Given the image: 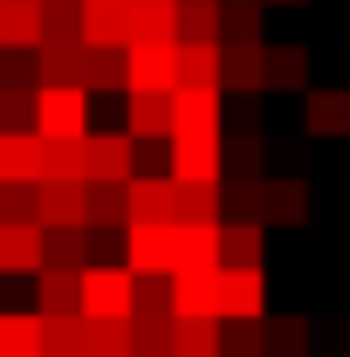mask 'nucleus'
<instances>
[{
	"instance_id": "nucleus-1",
	"label": "nucleus",
	"mask_w": 350,
	"mask_h": 357,
	"mask_svg": "<svg viewBox=\"0 0 350 357\" xmlns=\"http://www.w3.org/2000/svg\"><path fill=\"white\" fill-rule=\"evenodd\" d=\"M83 316H137V268H110V261H89L83 268Z\"/></svg>"
},
{
	"instance_id": "nucleus-2",
	"label": "nucleus",
	"mask_w": 350,
	"mask_h": 357,
	"mask_svg": "<svg viewBox=\"0 0 350 357\" xmlns=\"http://www.w3.org/2000/svg\"><path fill=\"white\" fill-rule=\"evenodd\" d=\"M35 131L42 137H89V89L83 83H42L35 89Z\"/></svg>"
},
{
	"instance_id": "nucleus-3",
	"label": "nucleus",
	"mask_w": 350,
	"mask_h": 357,
	"mask_svg": "<svg viewBox=\"0 0 350 357\" xmlns=\"http://www.w3.org/2000/svg\"><path fill=\"white\" fill-rule=\"evenodd\" d=\"M124 261L137 275H172L178 268V220H131L124 227Z\"/></svg>"
},
{
	"instance_id": "nucleus-4",
	"label": "nucleus",
	"mask_w": 350,
	"mask_h": 357,
	"mask_svg": "<svg viewBox=\"0 0 350 357\" xmlns=\"http://www.w3.org/2000/svg\"><path fill=\"white\" fill-rule=\"evenodd\" d=\"M172 103H178L172 137H220V131H227V89L178 83V89H172Z\"/></svg>"
},
{
	"instance_id": "nucleus-5",
	"label": "nucleus",
	"mask_w": 350,
	"mask_h": 357,
	"mask_svg": "<svg viewBox=\"0 0 350 357\" xmlns=\"http://www.w3.org/2000/svg\"><path fill=\"white\" fill-rule=\"evenodd\" d=\"M35 220L42 227H89V185L83 178H35Z\"/></svg>"
},
{
	"instance_id": "nucleus-6",
	"label": "nucleus",
	"mask_w": 350,
	"mask_h": 357,
	"mask_svg": "<svg viewBox=\"0 0 350 357\" xmlns=\"http://www.w3.org/2000/svg\"><path fill=\"white\" fill-rule=\"evenodd\" d=\"M83 172L89 178H137V137L131 131H89L83 137Z\"/></svg>"
},
{
	"instance_id": "nucleus-7",
	"label": "nucleus",
	"mask_w": 350,
	"mask_h": 357,
	"mask_svg": "<svg viewBox=\"0 0 350 357\" xmlns=\"http://www.w3.org/2000/svg\"><path fill=\"white\" fill-rule=\"evenodd\" d=\"M178 103L172 89H124V131L131 137H172Z\"/></svg>"
},
{
	"instance_id": "nucleus-8",
	"label": "nucleus",
	"mask_w": 350,
	"mask_h": 357,
	"mask_svg": "<svg viewBox=\"0 0 350 357\" xmlns=\"http://www.w3.org/2000/svg\"><path fill=\"white\" fill-rule=\"evenodd\" d=\"M220 316H268V268H220Z\"/></svg>"
},
{
	"instance_id": "nucleus-9",
	"label": "nucleus",
	"mask_w": 350,
	"mask_h": 357,
	"mask_svg": "<svg viewBox=\"0 0 350 357\" xmlns=\"http://www.w3.org/2000/svg\"><path fill=\"white\" fill-rule=\"evenodd\" d=\"M131 89H178V42H131Z\"/></svg>"
},
{
	"instance_id": "nucleus-10",
	"label": "nucleus",
	"mask_w": 350,
	"mask_h": 357,
	"mask_svg": "<svg viewBox=\"0 0 350 357\" xmlns=\"http://www.w3.org/2000/svg\"><path fill=\"white\" fill-rule=\"evenodd\" d=\"M172 310L178 316H220V268H172Z\"/></svg>"
},
{
	"instance_id": "nucleus-11",
	"label": "nucleus",
	"mask_w": 350,
	"mask_h": 357,
	"mask_svg": "<svg viewBox=\"0 0 350 357\" xmlns=\"http://www.w3.org/2000/svg\"><path fill=\"white\" fill-rule=\"evenodd\" d=\"M303 131L309 137H350V83L344 89H303Z\"/></svg>"
},
{
	"instance_id": "nucleus-12",
	"label": "nucleus",
	"mask_w": 350,
	"mask_h": 357,
	"mask_svg": "<svg viewBox=\"0 0 350 357\" xmlns=\"http://www.w3.org/2000/svg\"><path fill=\"white\" fill-rule=\"evenodd\" d=\"M83 42L89 48H131V0H83Z\"/></svg>"
},
{
	"instance_id": "nucleus-13",
	"label": "nucleus",
	"mask_w": 350,
	"mask_h": 357,
	"mask_svg": "<svg viewBox=\"0 0 350 357\" xmlns=\"http://www.w3.org/2000/svg\"><path fill=\"white\" fill-rule=\"evenodd\" d=\"M172 344H178V310L172 303H151V310L131 316V351L137 357H172Z\"/></svg>"
},
{
	"instance_id": "nucleus-14",
	"label": "nucleus",
	"mask_w": 350,
	"mask_h": 357,
	"mask_svg": "<svg viewBox=\"0 0 350 357\" xmlns=\"http://www.w3.org/2000/svg\"><path fill=\"white\" fill-rule=\"evenodd\" d=\"M42 268V220H0V275Z\"/></svg>"
},
{
	"instance_id": "nucleus-15",
	"label": "nucleus",
	"mask_w": 350,
	"mask_h": 357,
	"mask_svg": "<svg viewBox=\"0 0 350 357\" xmlns=\"http://www.w3.org/2000/svg\"><path fill=\"white\" fill-rule=\"evenodd\" d=\"M131 220H178V178L172 172H137L131 178Z\"/></svg>"
},
{
	"instance_id": "nucleus-16",
	"label": "nucleus",
	"mask_w": 350,
	"mask_h": 357,
	"mask_svg": "<svg viewBox=\"0 0 350 357\" xmlns=\"http://www.w3.org/2000/svg\"><path fill=\"white\" fill-rule=\"evenodd\" d=\"M234 96H261L268 89V42H227V76Z\"/></svg>"
},
{
	"instance_id": "nucleus-17",
	"label": "nucleus",
	"mask_w": 350,
	"mask_h": 357,
	"mask_svg": "<svg viewBox=\"0 0 350 357\" xmlns=\"http://www.w3.org/2000/svg\"><path fill=\"white\" fill-rule=\"evenodd\" d=\"M261 220L268 227H303L309 220V185L303 178H261Z\"/></svg>"
},
{
	"instance_id": "nucleus-18",
	"label": "nucleus",
	"mask_w": 350,
	"mask_h": 357,
	"mask_svg": "<svg viewBox=\"0 0 350 357\" xmlns=\"http://www.w3.org/2000/svg\"><path fill=\"white\" fill-rule=\"evenodd\" d=\"M89 185V234L131 227V178H83Z\"/></svg>"
},
{
	"instance_id": "nucleus-19",
	"label": "nucleus",
	"mask_w": 350,
	"mask_h": 357,
	"mask_svg": "<svg viewBox=\"0 0 350 357\" xmlns=\"http://www.w3.org/2000/svg\"><path fill=\"white\" fill-rule=\"evenodd\" d=\"M227 42H178V83H199V89H227Z\"/></svg>"
},
{
	"instance_id": "nucleus-20",
	"label": "nucleus",
	"mask_w": 350,
	"mask_h": 357,
	"mask_svg": "<svg viewBox=\"0 0 350 357\" xmlns=\"http://www.w3.org/2000/svg\"><path fill=\"white\" fill-rule=\"evenodd\" d=\"M35 310H83V268H35Z\"/></svg>"
},
{
	"instance_id": "nucleus-21",
	"label": "nucleus",
	"mask_w": 350,
	"mask_h": 357,
	"mask_svg": "<svg viewBox=\"0 0 350 357\" xmlns=\"http://www.w3.org/2000/svg\"><path fill=\"white\" fill-rule=\"evenodd\" d=\"M0 178H42V131H0Z\"/></svg>"
},
{
	"instance_id": "nucleus-22",
	"label": "nucleus",
	"mask_w": 350,
	"mask_h": 357,
	"mask_svg": "<svg viewBox=\"0 0 350 357\" xmlns=\"http://www.w3.org/2000/svg\"><path fill=\"white\" fill-rule=\"evenodd\" d=\"M172 357H227V316H178Z\"/></svg>"
},
{
	"instance_id": "nucleus-23",
	"label": "nucleus",
	"mask_w": 350,
	"mask_h": 357,
	"mask_svg": "<svg viewBox=\"0 0 350 357\" xmlns=\"http://www.w3.org/2000/svg\"><path fill=\"white\" fill-rule=\"evenodd\" d=\"M42 357H89L83 310H62V316H48V310H42Z\"/></svg>"
},
{
	"instance_id": "nucleus-24",
	"label": "nucleus",
	"mask_w": 350,
	"mask_h": 357,
	"mask_svg": "<svg viewBox=\"0 0 350 357\" xmlns=\"http://www.w3.org/2000/svg\"><path fill=\"white\" fill-rule=\"evenodd\" d=\"M0 48H42V0H0Z\"/></svg>"
},
{
	"instance_id": "nucleus-25",
	"label": "nucleus",
	"mask_w": 350,
	"mask_h": 357,
	"mask_svg": "<svg viewBox=\"0 0 350 357\" xmlns=\"http://www.w3.org/2000/svg\"><path fill=\"white\" fill-rule=\"evenodd\" d=\"M131 42H178V0H131Z\"/></svg>"
},
{
	"instance_id": "nucleus-26",
	"label": "nucleus",
	"mask_w": 350,
	"mask_h": 357,
	"mask_svg": "<svg viewBox=\"0 0 350 357\" xmlns=\"http://www.w3.org/2000/svg\"><path fill=\"white\" fill-rule=\"evenodd\" d=\"M0 357H42V310H0Z\"/></svg>"
},
{
	"instance_id": "nucleus-27",
	"label": "nucleus",
	"mask_w": 350,
	"mask_h": 357,
	"mask_svg": "<svg viewBox=\"0 0 350 357\" xmlns=\"http://www.w3.org/2000/svg\"><path fill=\"white\" fill-rule=\"evenodd\" d=\"M261 248H268V220H220V255L241 268H261Z\"/></svg>"
},
{
	"instance_id": "nucleus-28",
	"label": "nucleus",
	"mask_w": 350,
	"mask_h": 357,
	"mask_svg": "<svg viewBox=\"0 0 350 357\" xmlns=\"http://www.w3.org/2000/svg\"><path fill=\"white\" fill-rule=\"evenodd\" d=\"M42 268H89V227H42Z\"/></svg>"
},
{
	"instance_id": "nucleus-29",
	"label": "nucleus",
	"mask_w": 350,
	"mask_h": 357,
	"mask_svg": "<svg viewBox=\"0 0 350 357\" xmlns=\"http://www.w3.org/2000/svg\"><path fill=\"white\" fill-rule=\"evenodd\" d=\"M227 0H178V42H227Z\"/></svg>"
},
{
	"instance_id": "nucleus-30",
	"label": "nucleus",
	"mask_w": 350,
	"mask_h": 357,
	"mask_svg": "<svg viewBox=\"0 0 350 357\" xmlns=\"http://www.w3.org/2000/svg\"><path fill=\"white\" fill-rule=\"evenodd\" d=\"M83 89H89V96H103V89H131V62H124V48H89Z\"/></svg>"
},
{
	"instance_id": "nucleus-31",
	"label": "nucleus",
	"mask_w": 350,
	"mask_h": 357,
	"mask_svg": "<svg viewBox=\"0 0 350 357\" xmlns=\"http://www.w3.org/2000/svg\"><path fill=\"white\" fill-rule=\"evenodd\" d=\"M268 89H289V96H303V89H309V48H296V42L268 48Z\"/></svg>"
},
{
	"instance_id": "nucleus-32",
	"label": "nucleus",
	"mask_w": 350,
	"mask_h": 357,
	"mask_svg": "<svg viewBox=\"0 0 350 357\" xmlns=\"http://www.w3.org/2000/svg\"><path fill=\"white\" fill-rule=\"evenodd\" d=\"M83 330H89V357H137L124 316H83Z\"/></svg>"
},
{
	"instance_id": "nucleus-33",
	"label": "nucleus",
	"mask_w": 350,
	"mask_h": 357,
	"mask_svg": "<svg viewBox=\"0 0 350 357\" xmlns=\"http://www.w3.org/2000/svg\"><path fill=\"white\" fill-rule=\"evenodd\" d=\"M268 357H309V316H268Z\"/></svg>"
},
{
	"instance_id": "nucleus-34",
	"label": "nucleus",
	"mask_w": 350,
	"mask_h": 357,
	"mask_svg": "<svg viewBox=\"0 0 350 357\" xmlns=\"http://www.w3.org/2000/svg\"><path fill=\"white\" fill-rule=\"evenodd\" d=\"M42 178H89L83 172V137H42Z\"/></svg>"
},
{
	"instance_id": "nucleus-35",
	"label": "nucleus",
	"mask_w": 350,
	"mask_h": 357,
	"mask_svg": "<svg viewBox=\"0 0 350 357\" xmlns=\"http://www.w3.org/2000/svg\"><path fill=\"white\" fill-rule=\"evenodd\" d=\"M227 357H268V316H227Z\"/></svg>"
},
{
	"instance_id": "nucleus-36",
	"label": "nucleus",
	"mask_w": 350,
	"mask_h": 357,
	"mask_svg": "<svg viewBox=\"0 0 350 357\" xmlns=\"http://www.w3.org/2000/svg\"><path fill=\"white\" fill-rule=\"evenodd\" d=\"M178 220H227V192L220 185H178Z\"/></svg>"
},
{
	"instance_id": "nucleus-37",
	"label": "nucleus",
	"mask_w": 350,
	"mask_h": 357,
	"mask_svg": "<svg viewBox=\"0 0 350 357\" xmlns=\"http://www.w3.org/2000/svg\"><path fill=\"white\" fill-rule=\"evenodd\" d=\"M261 7H268V0H227L220 35H227V42H261Z\"/></svg>"
},
{
	"instance_id": "nucleus-38",
	"label": "nucleus",
	"mask_w": 350,
	"mask_h": 357,
	"mask_svg": "<svg viewBox=\"0 0 350 357\" xmlns=\"http://www.w3.org/2000/svg\"><path fill=\"white\" fill-rule=\"evenodd\" d=\"M0 131H35V89L0 83Z\"/></svg>"
},
{
	"instance_id": "nucleus-39",
	"label": "nucleus",
	"mask_w": 350,
	"mask_h": 357,
	"mask_svg": "<svg viewBox=\"0 0 350 357\" xmlns=\"http://www.w3.org/2000/svg\"><path fill=\"white\" fill-rule=\"evenodd\" d=\"M227 172H261V137H254V131L227 137Z\"/></svg>"
},
{
	"instance_id": "nucleus-40",
	"label": "nucleus",
	"mask_w": 350,
	"mask_h": 357,
	"mask_svg": "<svg viewBox=\"0 0 350 357\" xmlns=\"http://www.w3.org/2000/svg\"><path fill=\"white\" fill-rule=\"evenodd\" d=\"M268 7H303V0H268Z\"/></svg>"
},
{
	"instance_id": "nucleus-41",
	"label": "nucleus",
	"mask_w": 350,
	"mask_h": 357,
	"mask_svg": "<svg viewBox=\"0 0 350 357\" xmlns=\"http://www.w3.org/2000/svg\"><path fill=\"white\" fill-rule=\"evenodd\" d=\"M0 69H7V48H0Z\"/></svg>"
},
{
	"instance_id": "nucleus-42",
	"label": "nucleus",
	"mask_w": 350,
	"mask_h": 357,
	"mask_svg": "<svg viewBox=\"0 0 350 357\" xmlns=\"http://www.w3.org/2000/svg\"><path fill=\"white\" fill-rule=\"evenodd\" d=\"M344 357H350V351H344Z\"/></svg>"
}]
</instances>
